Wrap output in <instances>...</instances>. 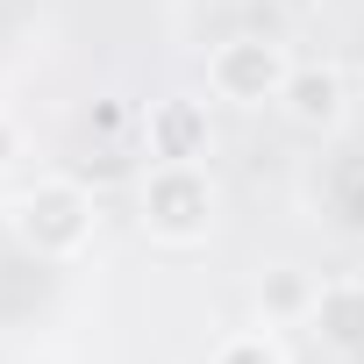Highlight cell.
Here are the masks:
<instances>
[{"instance_id": "2", "label": "cell", "mask_w": 364, "mask_h": 364, "mask_svg": "<svg viewBox=\"0 0 364 364\" xmlns=\"http://www.w3.org/2000/svg\"><path fill=\"white\" fill-rule=\"evenodd\" d=\"M136 215H143L150 243H171V250L208 243V229H215V178H208V164H150L143 186H136Z\"/></svg>"}, {"instance_id": "8", "label": "cell", "mask_w": 364, "mask_h": 364, "mask_svg": "<svg viewBox=\"0 0 364 364\" xmlns=\"http://www.w3.org/2000/svg\"><path fill=\"white\" fill-rule=\"evenodd\" d=\"M264 300H272V314H293V307H307V300H314V293H307V286H300V279H293V272H279V279H272V293H264Z\"/></svg>"}, {"instance_id": "3", "label": "cell", "mask_w": 364, "mask_h": 364, "mask_svg": "<svg viewBox=\"0 0 364 364\" xmlns=\"http://www.w3.org/2000/svg\"><path fill=\"white\" fill-rule=\"evenodd\" d=\"M293 79V50L264 29H243V36H222L208 50V93L229 100V107H272Z\"/></svg>"}, {"instance_id": "10", "label": "cell", "mask_w": 364, "mask_h": 364, "mask_svg": "<svg viewBox=\"0 0 364 364\" xmlns=\"http://www.w3.org/2000/svg\"><path fill=\"white\" fill-rule=\"evenodd\" d=\"M279 8H286V15H307V8H314V0H279Z\"/></svg>"}, {"instance_id": "9", "label": "cell", "mask_w": 364, "mask_h": 364, "mask_svg": "<svg viewBox=\"0 0 364 364\" xmlns=\"http://www.w3.org/2000/svg\"><path fill=\"white\" fill-rule=\"evenodd\" d=\"M22 150H29V136H22V122H15L8 107H0V171H8V164H22Z\"/></svg>"}, {"instance_id": "5", "label": "cell", "mask_w": 364, "mask_h": 364, "mask_svg": "<svg viewBox=\"0 0 364 364\" xmlns=\"http://www.w3.org/2000/svg\"><path fill=\"white\" fill-rule=\"evenodd\" d=\"M279 107H286L300 129H336V122L350 114V86H343V72H336V65H293V79H286Z\"/></svg>"}, {"instance_id": "7", "label": "cell", "mask_w": 364, "mask_h": 364, "mask_svg": "<svg viewBox=\"0 0 364 364\" xmlns=\"http://www.w3.org/2000/svg\"><path fill=\"white\" fill-rule=\"evenodd\" d=\"M215 364H286V343L272 328H243V336H229L215 350Z\"/></svg>"}, {"instance_id": "6", "label": "cell", "mask_w": 364, "mask_h": 364, "mask_svg": "<svg viewBox=\"0 0 364 364\" xmlns=\"http://www.w3.org/2000/svg\"><path fill=\"white\" fill-rule=\"evenodd\" d=\"M307 321L328 350H364V279H321L307 300Z\"/></svg>"}, {"instance_id": "4", "label": "cell", "mask_w": 364, "mask_h": 364, "mask_svg": "<svg viewBox=\"0 0 364 364\" xmlns=\"http://www.w3.org/2000/svg\"><path fill=\"white\" fill-rule=\"evenodd\" d=\"M143 150L150 164H208L215 129H208V100L193 93H164L143 107Z\"/></svg>"}, {"instance_id": "1", "label": "cell", "mask_w": 364, "mask_h": 364, "mask_svg": "<svg viewBox=\"0 0 364 364\" xmlns=\"http://www.w3.org/2000/svg\"><path fill=\"white\" fill-rule=\"evenodd\" d=\"M93 229H100V208H93V193L79 186V178H36V186L15 200V236H22V250L43 257V264L86 257Z\"/></svg>"}]
</instances>
